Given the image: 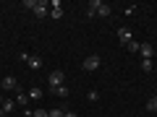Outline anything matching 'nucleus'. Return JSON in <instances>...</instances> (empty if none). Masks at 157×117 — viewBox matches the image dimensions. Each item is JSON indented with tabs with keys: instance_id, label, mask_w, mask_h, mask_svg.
<instances>
[{
	"instance_id": "nucleus-5",
	"label": "nucleus",
	"mask_w": 157,
	"mask_h": 117,
	"mask_svg": "<svg viewBox=\"0 0 157 117\" xmlns=\"http://www.w3.org/2000/svg\"><path fill=\"white\" fill-rule=\"evenodd\" d=\"M81 68H84V70H97V68H100V55H89Z\"/></svg>"
},
{
	"instance_id": "nucleus-4",
	"label": "nucleus",
	"mask_w": 157,
	"mask_h": 117,
	"mask_svg": "<svg viewBox=\"0 0 157 117\" xmlns=\"http://www.w3.org/2000/svg\"><path fill=\"white\" fill-rule=\"evenodd\" d=\"M118 42H121L123 47L128 44V42H134V34H131V29H126V26H123V29H118Z\"/></svg>"
},
{
	"instance_id": "nucleus-1",
	"label": "nucleus",
	"mask_w": 157,
	"mask_h": 117,
	"mask_svg": "<svg viewBox=\"0 0 157 117\" xmlns=\"http://www.w3.org/2000/svg\"><path fill=\"white\" fill-rule=\"evenodd\" d=\"M110 13H113V8L107 5V3H100V0H92L89 3V16H102L105 18V16H110Z\"/></svg>"
},
{
	"instance_id": "nucleus-21",
	"label": "nucleus",
	"mask_w": 157,
	"mask_h": 117,
	"mask_svg": "<svg viewBox=\"0 0 157 117\" xmlns=\"http://www.w3.org/2000/svg\"><path fill=\"white\" fill-rule=\"evenodd\" d=\"M155 117H157V112H155Z\"/></svg>"
},
{
	"instance_id": "nucleus-10",
	"label": "nucleus",
	"mask_w": 157,
	"mask_h": 117,
	"mask_svg": "<svg viewBox=\"0 0 157 117\" xmlns=\"http://www.w3.org/2000/svg\"><path fill=\"white\" fill-rule=\"evenodd\" d=\"M52 91H55V96H63V99H66V96L71 94V89H68L66 83H63V86H58V89H52Z\"/></svg>"
},
{
	"instance_id": "nucleus-13",
	"label": "nucleus",
	"mask_w": 157,
	"mask_h": 117,
	"mask_svg": "<svg viewBox=\"0 0 157 117\" xmlns=\"http://www.w3.org/2000/svg\"><path fill=\"white\" fill-rule=\"evenodd\" d=\"M152 68H155V62H152V60H141V70H144V73H149Z\"/></svg>"
},
{
	"instance_id": "nucleus-7",
	"label": "nucleus",
	"mask_w": 157,
	"mask_h": 117,
	"mask_svg": "<svg viewBox=\"0 0 157 117\" xmlns=\"http://www.w3.org/2000/svg\"><path fill=\"white\" fill-rule=\"evenodd\" d=\"M50 18H55V21H58V18H63V5L58 3V0H55V3H50Z\"/></svg>"
},
{
	"instance_id": "nucleus-20",
	"label": "nucleus",
	"mask_w": 157,
	"mask_h": 117,
	"mask_svg": "<svg viewBox=\"0 0 157 117\" xmlns=\"http://www.w3.org/2000/svg\"><path fill=\"white\" fill-rule=\"evenodd\" d=\"M3 101H6V99H3V94H0V107H3Z\"/></svg>"
},
{
	"instance_id": "nucleus-16",
	"label": "nucleus",
	"mask_w": 157,
	"mask_h": 117,
	"mask_svg": "<svg viewBox=\"0 0 157 117\" xmlns=\"http://www.w3.org/2000/svg\"><path fill=\"white\" fill-rule=\"evenodd\" d=\"M39 96H42V91H39V89H32V91H29V99H39Z\"/></svg>"
},
{
	"instance_id": "nucleus-18",
	"label": "nucleus",
	"mask_w": 157,
	"mask_h": 117,
	"mask_svg": "<svg viewBox=\"0 0 157 117\" xmlns=\"http://www.w3.org/2000/svg\"><path fill=\"white\" fill-rule=\"evenodd\" d=\"M32 117H50V115H47V109H37V112H32Z\"/></svg>"
},
{
	"instance_id": "nucleus-11",
	"label": "nucleus",
	"mask_w": 157,
	"mask_h": 117,
	"mask_svg": "<svg viewBox=\"0 0 157 117\" xmlns=\"http://www.w3.org/2000/svg\"><path fill=\"white\" fill-rule=\"evenodd\" d=\"M16 104L26 109V104H29V94H16Z\"/></svg>"
},
{
	"instance_id": "nucleus-15",
	"label": "nucleus",
	"mask_w": 157,
	"mask_h": 117,
	"mask_svg": "<svg viewBox=\"0 0 157 117\" xmlns=\"http://www.w3.org/2000/svg\"><path fill=\"white\" fill-rule=\"evenodd\" d=\"M47 115H50V117H63L66 109H47Z\"/></svg>"
},
{
	"instance_id": "nucleus-12",
	"label": "nucleus",
	"mask_w": 157,
	"mask_h": 117,
	"mask_svg": "<svg viewBox=\"0 0 157 117\" xmlns=\"http://www.w3.org/2000/svg\"><path fill=\"white\" fill-rule=\"evenodd\" d=\"M147 109H149V112H157V94L152 96L149 101H147Z\"/></svg>"
},
{
	"instance_id": "nucleus-2",
	"label": "nucleus",
	"mask_w": 157,
	"mask_h": 117,
	"mask_svg": "<svg viewBox=\"0 0 157 117\" xmlns=\"http://www.w3.org/2000/svg\"><path fill=\"white\" fill-rule=\"evenodd\" d=\"M47 83H50V89H58V86L66 83V76H63V70H52L50 78H47Z\"/></svg>"
},
{
	"instance_id": "nucleus-14",
	"label": "nucleus",
	"mask_w": 157,
	"mask_h": 117,
	"mask_svg": "<svg viewBox=\"0 0 157 117\" xmlns=\"http://www.w3.org/2000/svg\"><path fill=\"white\" fill-rule=\"evenodd\" d=\"M13 107H16V101H3V107H0V109H3V112H6V115H8V112H11Z\"/></svg>"
},
{
	"instance_id": "nucleus-8",
	"label": "nucleus",
	"mask_w": 157,
	"mask_h": 117,
	"mask_svg": "<svg viewBox=\"0 0 157 117\" xmlns=\"http://www.w3.org/2000/svg\"><path fill=\"white\" fill-rule=\"evenodd\" d=\"M0 83H3V89H8V91H13V89L18 91V81H16V78H13V76L3 78V81H0Z\"/></svg>"
},
{
	"instance_id": "nucleus-3",
	"label": "nucleus",
	"mask_w": 157,
	"mask_h": 117,
	"mask_svg": "<svg viewBox=\"0 0 157 117\" xmlns=\"http://www.w3.org/2000/svg\"><path fill=\"white\" fill-rule=\"evenodd\" d=\"M34 16L37 18L50 16V3H47V0H37V3H34Z\"/></svg>"
},
{
	"instance_id": "nucleus-6",
	"label": "nucleus",
	"mask_w": 157,
	"mask_h": 117,
	"mask_svg": "<svg viewBox=\"0 0 157 117\" xmlns=\"http://www.w3.org/2000/svg\"><path fill=\"white\" fill-rule=\"evenodd\" d=\"M139 52H141V60H152V55H155V47H152L149 42H144V44H139Z\"/></svg>"
},
{
	"instance_id": "nucleus-17",
	"label": "nucleus",
	"mask_w": 157,
	"mask_h": 117,
	"mask_svg": "<svg viewBox=\"0 0 157 117\" xmlns=\"http://www.w3.org/2000/svg\"><path fill=\"white\" fill-rule=\"evenodd\" d=\"M126 47H128V52H139V42H128Z\"/></svg>"
},
{
	"instance_id": "nucleus-9",
	"label": "nucleus",
	"mask_w": 157,
	"mask_h": 117,
	"mask_svg": "<svg viewBox=\"0 0 157 117\" xmlns=\"http://www.w3.org/2000/svg\"><path fill=\"white\" fill-rule=\"evenodd\" d=\"M26 65L32 68V70H39V68H42V57H39V55H29Z\"/></svg>"
},
{
	"instance_id": "nucleus-19",
	"label": "nucleus",
	"mask_w": 157,
	"mask_h": 117,
	"mask_svg": "<svg viewBox=\"0 0 157 117\" xmlns=\"http://www.w3.org/2000/svg\"><path fill=\"white\" fill-rule=\"evenodd\" d=\"M63 117H78V115H76V112H68V109H66V115H63Z\"/></svg>"
}]
</instances>
